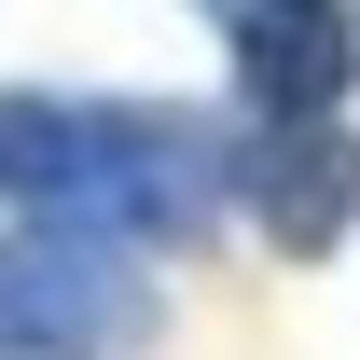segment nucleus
I'll return each instance as SVG.
<instances>
[{"label": "nucleus", "instance_id": "1", "mask_svg": "<svg viewBox=\"0 0 360 360\" xmlns=\"http://www.w3.org/2000/svg\"><path fill=\"white\" fill-rule=\"evenodd\" d=\"M0 194L84 236H194L236 194V153L153 97H0Z\"/></svg>", "mask_w": 360, "mask_h": 360}, {"label": "nucleus", "instance_id": "2", "mask_svg": "<svg viewBox=\"0 0 360 360\" xmlns=\"http://www.w3.org/2000/svg\"><path fill=\"white\" fill-rule=\"evenodd\" d=\"M153 347V277L125 264V236L28 222L0 236V360H139Z\"/></svg>", "mask_w": 360, "mask_h": 360}, {"label": "nucleus", "instance_id": "3", "mask_svg": "<svg viewBox=\"0 0 360 360\" xmlns=\"http://www.w3.org/2000/svg\"><path fill=\"white\" fill-rule=\"evenodd\" d=\"M236 97H250V125H319L360 70V14L347 0H236Z\"/></svg>", "mask_w": 360, "mask_h": 360}, {"label": "nucleus", "instance_id": "4", "mask_svg": "<svg viewBox=\"0 0 360 360\" xmlns=\"http://www.w3.org/2000/svg\"><path fill=\"white\" fill-rule=\"evenodd\" d=\"M236 194H250V222L277 236V250H333V236L360 222V139L319 111V125H264L250 153H236Z\"/></svg>", "mask_w": 360, "mask_h": 360}, {"label": "nucleus", "instance_id": "5", "mask_svg": "<svg viewBox=\"0 0 360 360\" xmlns=\"http://www.w3.org/2000/svg\"><path fill=\"white\" fill-rule=\"evenodd\" d=\"M208 14H236V0H208Z\"/></svg>", "mask_w": 360, "mask_h": 360}]
</instances>
